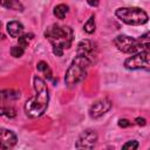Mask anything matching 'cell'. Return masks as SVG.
Returning <instances> with one entry per match:
<instances>
[{
	"mask_svg": "<svg viewBox=\"0 0 150 150\" xmlns=\"http://www.w3.org/2000/svg\"><path fill=\"white\" fill-rule=\"evenodd\" d=\"M97 54L96 45L90 40H82L77 45L76 56L66 71L64 82L68 88H73L84 80L88 68L94 62Z\"/></svg>",
	"mask_w": 150,
	"mask_h": 150,
	"instance_id": "1",
	"label": "cell"
},
{
	"mask_svg": "<svg viewBox=\"0 0 150 150\" xmlns=\"http://www.w3.org/2000/svg\"><path fill=\"white\" fill-rule=\"evenodd\" d=\"M33 84L35 89V95L32 96L25 103V112L30 118H38L45 114L49 102V94L47 84L40 76H34Z\"/></svg>",
	"mask_w": 150,
	"mask_h": 150,
	"instance_id": "2",
	"label": "cell"
},
{
	"mask_svg": "<svg viewBox=\"0 0 150 150\" xmlns=\"http://www.w3.org/2000/svg\"><path fill=\"white\" fill-rule=\"evenodd\" d=\"M46 39L53 46V53L56 56H62L63 50L70 48L74 33L69 26H61V25H50L45 30Z\"/></svg>",
	"mask_w": 150,
	"mask_h": 150,
	"instance_id": "3",
	"label": "cell"
},
{
	"mask_svg": "<svg viewBox=\"0 0 150 150\" xmlns=\"http://www.w3.org/2000/svg\"><path fill=\"white\" fill-rule=\"evenodd\" d=\"M114 45L120 52L125 54H135L141 50H146L150 47L149 33H145L143 36L138 39L121 34L114 39Z\"/></svg>",
	"mask_w": 150,
	"mask_h": 150,
	"instance_id": "4",
	"label": "cell"
},
{
	"mask_svg": "<svg viewBox=\"0 0 150 150\" xmlns=\"http://www.w3.org/2000/svg\"><path fill=\"white\" fill-rule=\"evenodd\" d=\"M115 15L124 23L131 26L144 25L148 22V14L139 7H121L117 8Z\"/></svg>",
	"mask_w": 150,
	"mask_h": 150,
	"instance_id": "5",
	"label": "cell"
},
{
	"mask_svg": "<svg viewBox=\"0 0 150 150\" xmlns=\"http://www.w3.org/2000/svg\"><path fill=\"white\" fill-rule=\"evenodd\" d=\"M149 55H150L149 54V49L135 53L132 56L128 57L124 61V67L127 69H129V70H138V69L149 70V68H150Z\"/></svg>",
	"mask_w": 150,
	"mask_h": 150,
	"instance_id": "6",
	"label": "cell"
},
{
	"mask_svg": "<svg viewBox=\"0 0 150 150\" xmlns=\"http://www.w3.org/2000/svg\"><path fill=\"white\" fill-rule=\"evenodd\" d=\"M96 141H97V134L95 132V130L87 129L82 131L81 135L79 136L75 143V148L76 149H93L96 144Z\"/></svg>",
	"mask_w": 150,
	"mask_h": 150,
	"instance_id": "7",
	"label": "cell"
},
{
	"mask_svg": "<svg viewBox=\"0 0 150 150\" xmlns=\"http://www.w3.org/2000/svg\"><path fill=\"white\" fill-rule=\"evenodd\" d=\"M111 104L112 103L109 98H101V100L95 101L89 108V116L94 120L103 116L105 112H108L110 110Z\"/></svg>",
	"mask_w": 150,
	"mask_h": 150,
	"instance_id": "8",
	"label": "cell"
},
{
	"mask_svg": "<svg viewBox=\"0 0 150 150\" xmlns=\"http://www.w3.org/2000/svg\"><path fill=\"white\" fill-rule=\"evenodd\" d=\"M18 142L16 135L6 128H0V149H12Z\"/></svg>",
	"mask_w": 150,
	"mask_h": 150,
	"instance_id": "9",
	"label": "cell"
},
{
	"mask_svg": "<svg viewBox=\"0 0 150 150\" xmlns=\"http://www.w3.org/2000/svg\"><path fill=\"white\" fill-rule=\"evenodd\" d=\"M25 27L19 21H11L7 23V32L12 38H19L23 34Z\"/></svg>",
	"mask_w": 150,
	"mask_h": 150,
	"instance_id": "10",
	"label": "cell"
},
{
	"mask_svg": "<svg viewBox=\"0 0 150 150\" xmlns=\"http://www.w3.org/2000/svg\"><path fill=\"white\" fill-rule=\"evenodd\" d=\"M0 6L7 9H13V11H23V5L21 4L20 0H0Z\"/></svg>",
	"mask_w": 150,
	"mask_h": 150,
	"instance_id": "11",
	"label": "cell"
},
{
	"mask_svg": "<svg viewBox=\"0 0 150 150\" xmlns=\"http://www.w3.org/2000/svg\"><path fill=\"white\" fill-rule=\"evenodd\" d=\"M21 94L19 90H14V89H6V90H1L0 91V100L2 101H14L20 98Z\"/></svg>",
	"mask_w": 150,
	"mask_h": 150,
	"instance_id": "12",
	"label": "cell"
},
{
	"mask_svg": "<svg viewBox=\"0 0 150 150\" xmlns=\"http://www.w3.org/2000/svg\"><path fill=\"white\" fill-rule=\"evenodd\" d=\"M68 12H69V7L64 4H60L54 7V15L57 19H64L66 15L68 14Z\"/></svg>",
	"mask_w": 150,
	"mask_h": 150,
	"instance_id": "13",
	"label": "cell"
},
{
	"mask_svg": "<svg viewBox=\"0 0 150 150\" xmlns=\"http://www.w3.org/2000/svg\"><path fill=\"white\" fill-rule=\"evenodd\" d=\"M36 69L41 73H43V75L47 77V80H52L53 79V74H52V70L49 68V66L45 62V61H40L38 64H36Z\"/></svg>",
	"mask_w": 150,
	"mask_h": 150,
	"instance_id": "14",
	"label": "cell"
},
{
	"mask_svg": "<svg viewBox=\"0 0 150 150\" xmlns=\"http://www.w3.org/2000/svg\"><path fill=\"white\" fill-rule=\"evenodd\" d=\"M0 116H6L8 118H13L16 116V111L12 107H4L0 105Z\"/></svg>",
	"mask_w": 150,
	"mask_h": 150,
	"instance_id": "15",
	"label": "cell"
},
{
	"mask_svg": "<svg viewBox=\"0 0 150 150\" xmlns=\"http://www.w3.org/2000/svg\"><path fill=\"white\" fill-rule=\"evenodd\" d=\"M95 16L94 15H91L89 19H88V21L84 23V26H83V29H84V32L86 33H88V34H93L94 32H95Z\"/></svg>",
	"mask_w": 150,
	"mask_h": 150,
	"instance_id": "16",
	"label": "cell"
},
{
	"mask_svg": "<svg viewBox=\"0 0 150 150\" xmlns=\"http://www.w3.org/2000/svg\"><path fill=\"white\" fill-rule=\"evenodd\" d=\"M33 34H22L21 36H19V46H21L22 48H26L29 43V41L33 39Z\"/></svg>",
	"mask_w": 150,
	"mask_h": 150,
	"instance_id": "17",
	"label": "cell"
},
{
	"mask_svg": "<svg viewBox=\"0 0 150 150\" xmlns=\"http://www.w3.org/2000/svg\"><path fill=\"white\" fill-rule=\"evenodd\" d=\"M23 53H25V48H22L19 45L18 46H13L11 48V54H12L13 57H21L23 55Z\"/></svg>",
	"mask_w": 150,
	"mask_h": 150,
	"instance_id": "18",
	"label": "cell"
},
{
	"mask_svg": "<svg viewBox=\"0 0 150 150\" xmlns=\"http://www.w3.org/2000/svg\"><path fill=\"white\" fill-rule=\"evenodd\" d=\"M138 146H139V144H138L137 141H129L125 144H123L122 149H131V150H134V149H137Z\"/></svg>",
	"mask_w": 150,
	"mask_h": 150,
	"instance_id": "19",
	"label": "cell"
},
{
	"mask_svg": "<svg viewBox=\"0 0 150 150\" xmlns=\"http://www.w3.org/2000/svg\"><path fill=\"white\" fill-rule=\"evenodd\" d=\"M130 124H131L130 121L127 120V118H122V120L118 121V125L122 127V128H128V127H130Z\"/></svg>",
	"mask_w": 150,
	"mask_h": 150,
	"instance_id": "20",
	"label": "cell"
},
{
	"mask_svg": "<svg viewBox=\"0 0 150 150\" xmlns=\"http://www.w3.org/2000/svg\"><path fill=\"white\" fill-rule=\"evenodd\" d=\"M136 123H137L138 125H142V127H143V125H145V120H144L143 117H137V118H136Z\"/></svg>",
	"mask_w": 150,
	"mask_h": 150,
	"instance_id": "21",
	"label": "cell"
},
{
	"mask_svg": "<svg viewBox=\"0 0 150 150\" xmlns=\"http://www.w3.org/2000/svg\"><path fill=\"white\" fill-rule=\"evenodd\" d=\"M87 1L90 6H97L98 5V0H87Z\"/></svg>",
	"mask_w": 150,
	"mask_h": 150,
	"instance_id": "22",
	"label": "cell"
},
{
	"mask_svg": "<svg viewBox=\"0 0 150 150\" xmlns=\"http://www.w3.org/2000/svg\"><path fill=\"white\" fill-rule=\"evenodd\" d=\"M0 27H1V22H0Z\"/></svg>",
	"mask_w": 150,
	"mask_h": 150,
	"instance_id": "23",
	"label": "cell"
}]
</instances>
